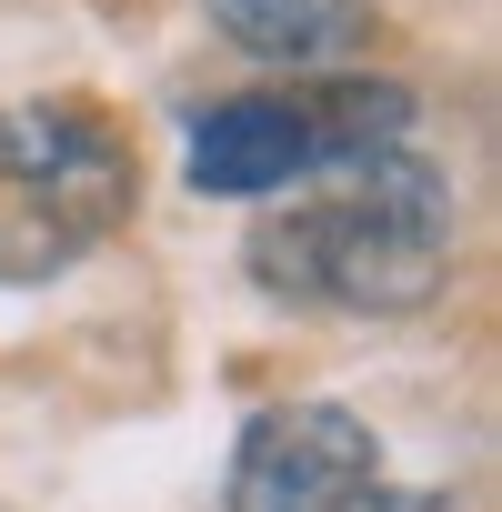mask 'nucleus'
Here are the masks:
<instances>
[{
    "label": "nucleus",
    "instance_id": "1",
    "mask_svg": "<svg viewBox=\"0 0 502 512\" xmlns=\"http://www.w3.org/2000/svg\"><path fill=\"white\" fill-rule=\"evenodd\" d=\"M251 282L292 312H422L452 272V181L432 161H362L352 191L262 211L241 241Z\"/></svg>",
    "mask_w": 502,
    "mask_h": 512
},
{
    "label": "nucleus",
    "instance_id": "2",
    "mask_svg": "<svg viewBox=\"0 0 502 512\" xmlns=\"http://www.w3.org/2000/svg\"><path fill=\"white\" fill-rule=\"evenodd\" d=\"M0 181L21 191V211H0V282H41V272L81 262V251L101 231H121V211L141 201L131 141L81 91L0 111Z\"/></svg>",
    "mask_w": 502,
    "mask_h": 512
},
{
    "label": "nucleus",
    "instance_id": "3",
    "mask_svg": "<svg viewBox=\"0 0 502 512\" xmlns=\"http://www.w3.org/2000/svg\"><path fill=\"white\" fill-rule=\"evenodd\" d=\"M231 512H382V442L342 402H272L241 422Z\"/></svg>",
    "mask_w": 502,
    "mask_h": 512
},
{
    "label": "nucleus",
    "instance_id": "4",
    "mask_svg": "<svg viewBox=\"0 0 502 512\" xmlns=\"http://www.w3.org/2000/svg\"><path fill=\"white\" fill-rule=\"evenodd\" d=\"M302 171H322V131L302 111V91H251L191 121V191L211 201H272Z\"/></svg>",
    "mask_w": 502,
    "mask_h": 512
},
{
    "label": "nucleus",
    "instance_id": "5",
    "mask_svg": "<svg viewBox=\"0 0 502 512\" xmlns=\"http://www.w3.org/2000/svg\"><path fill=\"white\" fill-rule=\"evenodd\" d=\"M211 31L272 71H342L362 41H372V0H201Z\"/></svg>",
    "mask_w": 502,
    "mask_h": 512
}]
</instances>
